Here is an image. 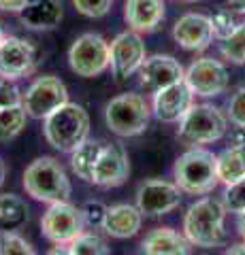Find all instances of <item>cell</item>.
Returning a JSON list of instances; mask_svg holds the SVG:
<instances>
[{"instance_id": "6da1fadb", "label": "cell", "mask_w": 245, "mask_h": 255, "mask_svg": "<svg viewBox=\"0 0 245 255\" xmlns=\"http://www.w3.org/2000/svg\"><path fill=\"white\" fill-rule=\"evenodd\" d=\"M43 134L49 145L60 153L73 151L88 140L90 134V115L81 105L66 102L43 119Z\"/></svg>"}, {"instance_id": "7a4b0ae2", "label": "cell", "mask_w": 245, "mask_h": 255, "mask_svg": "<svg viewBox=\"0 0 245 255\" xmlns=\"http://www.w3.org/2000/svg\"><path fill=\"white\" fill-rule=\"evenodd\" d=\"M226 206L216 198H203L188 209L184 217V234L194 247L211 249L226 241Z\"/></svg>"}, {"instance_id": "3957f363", "label": "cell", "mask_w": 245, "mask_h": 255, "mask_svg": "<svg viewBox=\"0 0 245 255\" xmlns=\"http://www.w3.org/2000/svg\"><path fill=\"white\" fill-rule=\"evenodd\" d=\"M23 189L38 202H66L70 198V181L62 164L53 157H36L23 170Z\"/></svg>"}, {"instance_id": "277c9868", "label": "cell", "mask_w": 245, "mask_h": 255, "mask_svg": "<svg viewBox=\"0 0 245 255\" xmlns=\"http://www.w3.org/2000/svg\"><path fill=\"white\" fill-rule=\"evenodd\" d=\"M173 177H175L179 189L186 194H209L220 183L216 155L203 147L188 149L186 153L177 157L175 166H173Z\"/></svg>"}, {"instance_id": "5b68a950", "label": "cell", "mask_w": 245, "mask_h": 255, "mask_svg": "<svg viewBox=\"0 0 245 255\" xmlns=\"http://www.w3.org/2000/svg\"><path fill=\"white\" fill-rule=\"evenodd\" d=\"M149 117H152V109L141 94H120L105 107L107 128L122 138L145 132Z\"/></svg>"}, {"instance_id": "8992f818", "label": "cell", "mask_w": 245, "mask_h": 255, "mask_svg": "<svg viewBox=\"0 0 245 255\" xmlns=\"http://www.w3.org/2000/svg\"><path fill=\"white\" fill-rule=\"evenodd\" d=\"M228 130L226 115L213 105H192L179 122V138L186 145H209Z\"/></svg>"}, {"instance_id": "52a82bcc", "label": "cell", "mask_w": 245, "mask_h": 255, "mask_svg": "<svg viewBox=\"0 0 245 255\" xmlns=\"http://www.w3.org/2000/svg\"><path fill=\"white\" fill-rule=\"evenodd\" d=\"M109 60H111V47L96 32H85L68 49L70 70L83 79L102 75L109 68Z\"/></svg>"}, {"instance_id": "ba28073f", "label": "cell", "mask_w": 245, "mask_h": 255, "mask_svg": "<svg viewBox=\"0 0 245 255\" xmlns=\"http://www.w3.org/2000/svg\"><path fill=\"white\" fill-rule=\"evenodd\" d=\"M85 219L81 209L66 202H53L41 219V230L47 241L53 245H70L79 234H83Z\"/></svg>"}, {"instance_id": "9c48e42d", "label": "cell", "mask_w": 245, "mask_h": 255, "mask_svg": "<svg viewBox=\"0 0 245 255\" xmlns=\"http://www.w3.org/2000/svg\"><path fill=\"white\" fill-rule=\"evenodd\" d=\"M21 102L28 117L45 119L47 115H51L56 109L68 102V90L64 81H60L58 77L45 75V77H38L28 87L26 94L21 96Z\"/></svg>"}, {"instance_id": "30bf717a", "label": "cell", "mask_w": 245, "mask_h": 255, "mask_svg": "<svg viewBox=\"0 0 245 255\" xmlns=\"http://www.w3.org/2000/svg\"><path fill=\"white\" fill-rule=\"evenodd\" d=\"M181 204V189L177 183L164 179H149L137 189V209L145 217H162Z\"/></svg>"}, {"instance_id": "8fae6325", "label": "cell", "mask_w": 245, "mask_h": 255, "mask_svg": "<svg viewBox=\"0 0 245 255\" xmlns=\"http://www.w3.org/2000/svg\"><path fill=\"white\" fill-rule=\"evenodd\" d=\"M111 73L117 81H126L134 73H139L141 64L145 62V43L139 36V32H122L111 41Z\"/></svg>"}, {"instance_id": "7c38bea8", "label": "cell", "mask_w": 245, "mask_h": 255, "mask_svg": "<svg viewBox=\"0 0 245 255\" xmlns=\"http://www.w3.org/2000/svg\"><path fill=\"white\" fill-rule=\"evenodd\" d=\"M184 81L192 90L194 96L211 98L226 92L228 87V70L222 62L213 58H199L188 66Z\"/></svg>"}, {"instance_id": "4fadbf2b", "label": "cell", "mask_w": 245, "mask_h": 255, "mask_svg": "<svg viewBox=\"0 0 245 255\" xmlns=\"http://www.w3.org/2000/svg\"><path fill=\"white\" fill-rule=\"evenodd\" d=\"M36 64V51L32 43L19 36H4L0 43V79L19 81L21 77L30 75Z\"/></svg>"}, {"instance_id": "5bb4252c", "label": "cell", "mask_w": 245, "mask_h": 255, "mask_svg": "<svg viewBox=\"0 0 245 255\" xmlns=\"http://www.w3.org/2000/svg\"><path fill=\"white\" fill-rule=\"evenodd\" d=\"M128 174H130V162L126 149L122 145H115V142L102 145V151L92 172V185L102 189L120 187L122 183H126Z\"/></svg>"}, {"instance_id": "9a60e30c", "label": "cell", "mask_w": 245, "mask_h": 255, "mask_svg": "<svg viewBox=\"0 0 245 255\" xmlns=\"http://www.w3.org/2000/svg\"><path fill=\"white\" fill-rule=\"evenodd\" d=\"M184 75H186L184 66L173 55H160V53L145 58V62L139 68L141 87L149 94H156L173 83L184 81Z\"/></svg>"}, {"instance_id": "2e32d148", "label": "cell", "mask_w": 245, "mask_h": 255, "mask_svg": "<svg viewBox=\"0 0 245 255\" xmlns=\"http://www.w3.org/2000/svg\"><path fill=\"white\" fill-rule=\"evenodd\" d=\"M194 105V94L186 81H177L164 90L154 94L152 113L158 122L164 124H179L188 109Z\"/></svg>"}, {"instance_id": "e0dca14e", "label": "cell", "mask_w": 245, "mask_h": 255, "mask_svg": "<svg viewBox=\"0 0 245 255\" xmlns=\"http://www.w3.org/2000/svg\"><path fill=\"white\" fill-rule=\"evenodd\" d=\"M173 38L186 51H205L213 41V30L209 15L186 13L175 21Z\"/></svg>"}, {"instance_id": "ac0fdd59", "label": "cell", "mask_w": 245, "mask_h": 255, "mask_svg": "<svg viewBox=\"0 0 245 255\" xmlns=\"http://www.w3.org/2000/svg\"><path fill=\"white\" fill-rule=\"evenodd\" d=\"M124 19L134 32H154L164 19V0H126Z\"/></svg>"}, {"instance_id": "d6986e66", "label": "cell", "mask_w": 245, "mask_h": 255, "mask_svg": "<svg viewBox=\"0 0 245 255\" xmlns=\"http://www.w3.org/2000/svg\"><path fill=\"white\" fill-rule=\"evenodd\" d=\"M23 28L28 30H53L62 21V2L60 0H28L26 6L17 13Z\"/></svg>"}, {"instance_id": "ffe728a7", "label": "cell", "mask_w": 245, "mask_h": 255, "mask_svg": "<svg viewBox=\"0 0 245 255\" xmlns=\"http://www.w3.org/2000/svg\"><path fill=\"white\" fill-rule=\"evenodd\" d=\"M192 247L186 234L171 228H156L143 238L141 251L143 255H192Z\"/></svg>"}, {"instance_id": "44dd1931", "label": "cell", "mask_w": 245, "mask_h": 255, "mask_svg": "<svg viewBox=\"0 0 245 255\" xmlns=\"http://www.w3.org/2000/svg\"><path fill=\"white\" fill-rule=\"evenodd\" d=\"M143 213L132 204H115L109 206L105 215L102 230L113 238H132L141 230Z\"/></svg>"}, {"instance_id": "7402d4cb", "label": "cell", "mask_w": 245, "mask_h": 255, "mask_svg": "<svg viewBox=\"0 0 245 255\" xmlns=\"http://www.w3.org/2000/svg\"><path fill=\"white\" fill-rule=\"evenodd\" d=\"M28 221V204L15 194H0V234L17 232Z\"/></svg>"}, {"instance_id": "603a6c76", "label": "cell", "mask_w": 245, "mask_h": 255, "mask_svg": "<svg viewBox=\"0 0 245 255\" xmlns=\"http://www.w3.org/2000/svg\"><path fill=\"white\" fill-rule=\"evenodd\" d=\"M218 179L224 185L245 177V147H228L220 155H216Z\"/></svg>"}, {"instance_id": "cb8c5ba5", "label": "cell", "mask_w": 245, "mask_h": 255, "mask_svg": "<svg viewBox=\"0 0 245 255\" xmlns=\"http://www.w3.org/2000/svg\"><path fill=\"white\" fill-rule=\"evenodd\" d=\"M100 151H102V142L85 140L70 153V168H73V172L79 179L92 183V172H94V166H96Z\"/></svg>"}, {"instance_id": "d4e9b609", "label": "cell", "mask_w": 245, "mask_h": 255, "mask_svg": "<svg viewBox=\"0 0 245 255\" xmlns=\"http://www.w3.org/2000/svg\"><path fill=\"white\" fill-rule=\"evenodd\" d=\"M26 119L28 113L23 109V102L0 109V140L6 142L13 140L17 134H21V130L26 128Z\"/></svg>"}, {"instance_id": "484cf974", "label": "cell", "mask_w": 245, "mask_h": 255, "mask_svg": "<svg viewBox=\"0 0 245 255\" xmlns=\"http://www.w3.org/2000/svg\"><path fill=\"white\" fill-rule=\"evenodd\" d=\"M209 19H211L213 38H218V41L228 38L245 21V19H241V13H237L235 9H218L216 13L209 15Z\"/></svg>"}, {"instance_id": "4316f807", "label": "cell", "mask_w": 245, "mask_h": 255, "mask_svg": "<svg viewBox=\"0 0 245 255\" xmlns=\"http://www.w3.org/2000/svg\"><path fill=\"white\" fill-rule=\"evenodd\" d=\"M220 53L222 58L228 60L231 64H245V21L228 38H224L222 45H220Z\"/></svg>"}, {"instance_id": "83f0119b", "label": "cell", "mask_w": 245, "mask_h": 255, "mask_svg": "<svg viewBox=\"0 0 245 255\" xmlns=\"http://www.w3.org/2000/svg\"><path fill=\"white\" fill-rule=\"evenodd\" d=\"M68 249H70V255H107L109 253L105 241H102L100 236L88 234V232L79 234L75 241L68 245Z\"/></svg>"}, {"instance_id": "f1b7e54d", "label": "cell", "mask_w": 245, "mask_h": 255, "mask_svg": "<svg viewBox=\"0 0 245 255\" xmlns=\"http://www.w3.org/2000/svg\"><path fill=\"white\" fill-rule=\"evenodd\" d=\"M0 255H36V251L17 232H2L0 234Z\"/></svg>"}, {"instance_id": "f546056e", "label": "cell", "mask_w": 245, "mask_h": 255, "mask_svg": "<svg viewBox=\"0 0 245 255\" xmlns=\"http://www.w3.org/2000/svg\"><path fill=\"white\" fill-rule=\"evenodd\" d=\"M222 202L226 206V211H231V213L239 215L245 211V177L231 183V185H226Z\"/></svg>"}, {"instance_id": "4dcf8cb0", "label": "cell", "mask_w": 245, "mask_h": 255, "mask_svg": "<svg viewBox=\"0 0 245 255\" xmlns=\"http://www.w3.org/2000/svg\"><path fill=\"white\" fill-rule=\"evenodd\" d=\"M75 9L85 15V17H102V15H107L111 11L113 6V0H73Z\"/></svg>"}, {"instance_id": "1f68e13d", "label": "cell", "mask_w": 245, "mask_h": 255, "mask_svg": "<svg viewBox=\"0 0 245 255\" xmlns=\"http://www.w3.org/2000/svg\"><path fill=\"white\" fill-rule=\"evenodd\" d=\"M228 117L239 128H245V87H239L228 102Z\"/></svg>"}, {"instance_id": "d6a6232c", "label": "cell", "mask_w": 245, "mask_h": 255, "mask_svg": "<svg viewBox=\"0 0 245 255\" xmlns=\"http://www.w3.org/2000/svg\"><path fill=\"white\" fill-rule=\"evenodd\" d=\"M107 209L102 202L98 200H90L83 204V219H85V226H92V228H102V223H105V215H107Z\"/></svg>"}, {"instance_id": "836d02e7", "label": "cell", "mask_w": 245, "mask_h": 255, "mask_svg": "<svg viewBox=\"0 0 245 255\" xmlns=\"http://www.w3.org/2000/svg\"><path fill=\"white\" fill-rule=\"evenodd\" d=\"M17 102H21L19 90L13 85V81L0 79V109L9 107V105H17Z\"/></svg>"}, {"instance_id": "e575fe53", "label": "cell", "mask_w": 245, "mask_h": 255, "mask_svg": "<svg viewBox=\"0 0 245 255\" xmlns=\"http://www.w3.org/2000/svg\"><path fill=\"white\" fill-rule=\"evenodd\" d=\"M28 0H0V11L4 13H19Z\"/></svg>"}, {"instance_id": "d590c367", "label": "cell", "mask_w": 245, "mask_h": 255, "mask_svg": "<svg viewBox=\"0 0 245 255\" xmlns=\"http://www.w3.org/2000/svg\"><path fill=\"white\" fill-rule=\"evenodd\" d=\"M228 142H231V147H245V128L237 126L235 130H231V138H228Z\"/></svg>"}, {"instance_id": "8d00e7d4", "label": "cell", "mask_w": 245, "mask_h": 255, "mask_svg": "<svg viewBox=\"0 0 245 255\" xmlns=\"http://www.w3.org/2000/svg\"><path fill=\"white\" fill-rule=\"evenodd\" d=\"M45 255H70V249L64 245H56V247H51L49 251H47Z\"/></svg>"}, {"instance_id": "74e56055", "label": "cell", "mask_w": 245, "mask_h": 255, "mask_svg": "<svg viewBox=\"0 0 245 255\" xmlns=\"http://www.w3.org/2000/svg\"><path fill=\"white\" fill-rule=\"evenodd\" d=\"M228 4H231V9H235L237 13L245 15V0H228Z\"/></svg>"}, {"instance_id": "f35d334b", "label": "cell", "mask_w": 245, "mask_h": 255, "mask_svg": "<svg viewBox=\"0 0 245 255\" xmlns=\"http://www.w3.org/2000/svg\"><path fill=\"white\" fill-rule=\"evenodd\" d=\"M224 255H245V243H239V245H233Z\"/></svg>"}, {"instance_id": "ab89813d", "label": "cell", "mask_w": 245, "mask_h": 255, "mask_svg": "<svg viewBox=\"0 0 245 255\" xmlns=\"http://www.w3.org/2000/svg\"><path fill=\"white\" fill-rule=\"evenodd\" d=\"M237 230H239L241 238L245 241V211H243V213H239V219H237Z\"/></svg>"}, {"instance_id": "60d3db41", "label": "cell", "mask_w": 245, "mask_h": 255, "mask_svg": "<svg viewBox=\"0 0 245 255\" xmlns=\"http://www.w3.org/2000/svg\"><path fill=\"white\" fill-rule=\"evenodd\" d=\"M4 179H6V164H4V159L0 157V187L4 185Z\"/></svg>"}, {"instance_id": "b9f144b4", "label": "cell", "mask_w": 245, "mask_h": 255, "mask_svg": "<svg viewBox=\"0 0 245 255\" xmlns=\"http://www.w3.org/2000/svg\"><path fill=\"white\" fill-rule=\"evenodd\" d=\"M4 36H6V34H4V23H2V19H0V43L4 41Z\"/></svg>"}, {"instance_id": "7bdbcfd3", "label": "cell", "mask_w": 245, "mask_h": 255, "mask_svg": "<svg viewBox=\"0 0 245 255\" xmlns=\"http://www.w3.org/2000/svg\"><path fill=\"white\" fill-rule=\"evenodd\" d=\"M181 2H201V0H181Z\"/></svg>"}]
</instances>
